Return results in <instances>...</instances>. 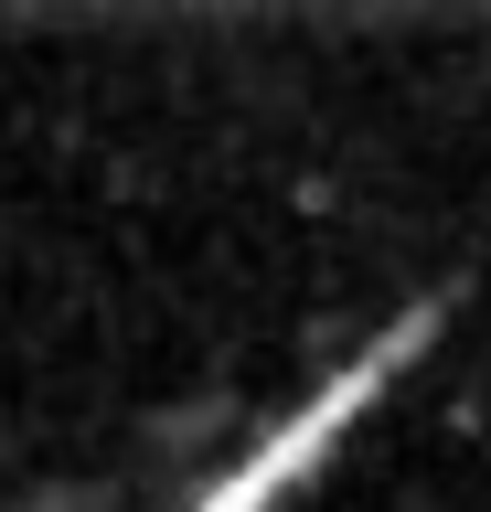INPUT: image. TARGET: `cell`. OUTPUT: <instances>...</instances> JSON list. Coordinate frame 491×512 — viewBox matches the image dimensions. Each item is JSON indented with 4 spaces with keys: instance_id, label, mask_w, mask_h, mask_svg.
Segmentation results:
<instances>
[{
    "instance_id": "1",
    "label": "cell",
    "mask_w": 491,
    "mask_h": 512,
    "mask_svg": "<svg viewBox=\"0 0 491 512\" xmlns=\"http://www.w3.org/2000/svg\"><path fill=\"white\" fill-rule=\"evenodd\" d=\"M395 352H406V342H374V352L353 363V374H331L321 395H310V406H289V416H278V427H267L257 448H235L225 470H214V480H193V491H182L171 512H278V491H289V480L310 470V459H321L331 438H342V416H353L363 395H374V374H385Z\"/></svg>"
}]
</instances>
